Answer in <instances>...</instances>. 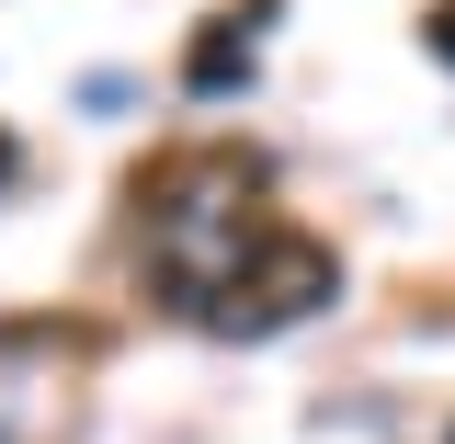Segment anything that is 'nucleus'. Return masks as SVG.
<instances>
[{
  "mask_svg": "<svg viewBox=\"0 0 455 444\" xmlns=\"http://www.w3.org/2000/svg\"><path fill=\"white\" fill-rule=\"evenodd\" d=\"M182 80H194V92H239V80H251V23H205V35L182 46Z\"/></svg>",
  "mask_w": 455,
  "mask_h": 444,
  "instance_id": "nucleus-2",
  "label": "nucleus"
},
{
  "mask_svg": "<svg viewBox=\"0 0 455 444\" xmlns=\"http://www.w3.org/2000/svg\"><path fill=\"white\" fill-rule=\"evenodd\" d=\"M0 171H12V137H0Z\"/></svg>",
  "mask_w": 455,
  "mask_h": 444,
  "instance_id": "nucleus-4",
  "label": "nucleus"
},
{
  "mask_svg": "<svg viewBox=\"0 0 455 444\" xmlns=\"http://www.w3.org/2000/svg\"><path fill=\"white\" fill-rule=\"evenodd\" d=\"M239 331H274V319H307L319 296H341V262L319 251V239H284V228H262V262L239 274Z\"/></svg>",
  "mask_w": 455,
  "mask_h": 444,
  "instance_id": "nucleus-1",
  "label": "nucleus"
},
{
  "mask_svg": "<svg viewBox=\"0 0 455 444\" xmlns=\"http://www.w3.org/2000/svg\"><path fill=\"white\" fill-rule=\"evenodd\" d=\"M433 46H444V69H455V12H433Z\"/></svg>",
  "mask_w": 455,
  "mask_h": 444,
  "instance_id": "nucleus-3",
  "label": "nucleus"
}]
</instances>
